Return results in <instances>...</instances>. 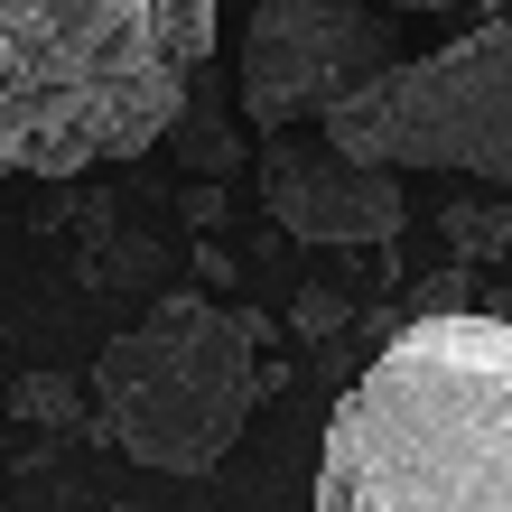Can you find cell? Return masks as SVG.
Listing matches in <instances>:
<instances>
[{
	"instance_id": "1",
	"label": "cell",
	"mask_w": 512,
	"mask_h": 512,
	"mask_svg": "<svg viewBox=\"0 0 512 512\" xmlns=\"http://www.w3.org/2000/svg\"><path fill=\"white\" fill-rule=\"evenodd\" d=\"M308 512H512V326L494 308L401 326L326 419Z\"/></svg>"
},
{
	"instance_id": "2",
	"label": "cell",
	"mask_w": 512,
	"mask_h": 512,
	"mask_svg": "<svg viewBox=\"0 0 512 512\" xmlns=\"http://www.w3.org/2000/svg\"><path fill=\"white\" fill-rule=\"evenodd\" d=\"M215 0H0V177L159 149L205 94Z\"/></svg>"
},
{
	"instance_id": "3",
	"label": "cell",
	"mask_w": 512,
	"mask_h": 512,
	"mask_svg": "<svg viewBox=\"0 0 512 512\" xmlns=\"http://www.w3.org/2000/svg\"><path fill=\"white\" fill-rule=\"evenodd\" d=\"M261 345L270 326L243 308L177 289L140 326H122L94 354V429L131 466L159 475H205L233 457V438L261 410Z\"/></svg>"
},
{
	"instance_id": "4",
	"label": "cell",
	"mask_w": 512,
	"mask_h": 512,
	"mask_svg": "<svg viewBox=\"0 0 512 512\" xmlns=\"http://www.w3.org/2000/svg\"><path fill=\"white\" fill-rule=\"evenodd\" d=\"M326 140L391 177L438 168V177L512 187V10L373 75L354 103L326 112Z\"/></svg>"
},
{
	"instance_id": "5",
	"label": "cell",
	"mask_w": 512,
	"mask_h": 512,
	"mask_svg": "<svg viewBox=\"0 0 512 512\" xmlns=\"http://www.w3.org/2000/svg\"><path fill=\"white\" fill-rule=\"evenodd\" d=\"M391 66H401V19L382 0H261L233 84H243V112L280 140L289 122H326Z\"/></svg>"
},
{
	"instance_id": "6",
	"label": "cell",
	"mask_w": 512,
	"mask_h": 512,
	"mask_svg": "<svg viewBox=\"0 0 512 512\" xmlns=\"http://www.w3.org/2000/svg\"><path fill=\"white\" fill-rule=\"evenodd\" d=\"M261 196L298 243H391L410 215L391 168H364L336 140H289V131L261 149Z\"/></svg>"
},
{
	"instance_id": "7",
	"label": "cell",
	"mask_w": 512,
	"mask_h": 512,
	"mask_svg": "<svg viewBox=\"0 0 512 512\" xmlns=\"http://www.w3.org/2000/svg\"><path fill=\"white\" fill-rule=\"evenodd\" d=\"M438 233L457 243V261H503L512 252V205H447Z\"/></svg>"
},
{
	"instance_id": "8",
	"label": "cell",
	"mask_w": 512,
	"mask_h": 512,
	"mask_svg": "<svg viewBox=\"0 0 512 512\" xmlns=\"http://www.w3.org/2000/svg\"><path fill=\"white\" fill-rule=\"evenodd\" d=\"M10 410L28 419V429H75L84 391H75L66 373H19V382H10Z\"/></svg>"
},
{
	"instance_id": "9",
	"label": "cell",
	"mask_w": 512,
	"mask_h": 512,
	"mask_svg": "<svg viewBox=\"0 0 512 512\" xmlns=\"http://www.w3.org/2000/svg\"><path fill=\"white\" fill-rule=\"evenodd\" d=\"M336 326H345V298L336 289H308V298H298V336H336Z\"/></svg>"
},
{
	"instance_id": "10",
	"label": "cell",
	"mask_w": 512,
	"mask_h": 512,
	"mask_svg": "<svg viewBox=\"0 0 512 512\" xmlns=\"http://www.w3.org/2000/svg\"><path fill=\"white\" fill-rule=\"evenodd\" d=\"M382 10H485V19H503L512 0H382Z\"/></svg>"
},
{
	"instance_id": "11",
	"label": "cell",
	"mask_w": 512,
	"mask_h": 512,
	"mask_svg": "<svg viewBox=\"0 0 512 512\" xmlns=\"http://www.w3.org/2000/svg\"><path fill=\"white\" fill-rule=\"evenodd\" d=\"M494 317H503V326H512V280H503V298H494Z\"/></svg>"
},
{
	"instance_id": "12",
	"label": "cell",
	"mask_w": 512,
	"mask_h": 512,
	"mask_svg": "<svg viewBox=\"0 0 512 512\" xmlns=\"http://www.w3.org/2000/svg\"><path fill=\"white\" fill-rule=\"evenodd\" d=\"M112 512H140V503H112Z\"/></svg>"
}]
</instances>
